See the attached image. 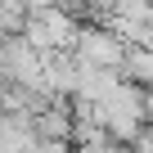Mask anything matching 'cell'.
<instances>
[{
  "label": "cell",
  "mask_w": 153,
  "mask_h": 153,
  "mask_svg": "<svg viewBox=\"0 0 153 153\" xmlns=\"http://www.w3.org/2000/svg\"><path fill=\"white\" fill-rule=\"evenodd\" d=\"M144 95H149L144 86H135V81H117L113 95L95 104V108H99V126H104L113 140L131 144V140L144 131Z\"/></svg>",
  "instance_id": "cell-1"
},
{
  "label": "cell",
  "mask_w": 153,
  "mask_h": 153,
  "mask_svg": "<svg viewBox=\"0 0 153 153\" xmlns=\"http://www.w3.org/2000/svg\"><path fill=\"white\" fill-rule=\"evenodd\" d=\"M5 86H9V81H5V76H0V104H5Z\"/></svg>",
  "instance_id": "cell-7"
},
{
  "label": "cell",
  "mask_w": 153,
  "mask_h": 153,
  "mask_svg": "<svg viewBox=\"0 0 153 153\" xmlns=\"http://www.w3.org/2000/svg\"><path fill=\"white\" fill-rule=\"evenodd\" d=\"M72 54H76V63L122 72V59H126V36H122V32H113L108 23H104V27H99V23H86V27H76Z\"/></svg>",
  "instance_id": "cell-2"
},
{
  "label": "cell",
  "mask_w": 153,
  "mask_h": 153,
  "mask_svg": "<svg viewBox=\"0 0 153 153\" xmlns=\"http://www.w3.org/2000/svg\"><path fill=\"white\" fill-rule=\"evenodd\" d=\"M122 81H135V86L153 90V50H144V45H126V59H122Z\"/></svg>",
  "instance_id": "cell-6"
},
{
  "label": "cell",
  "mask_w": 153,
  "mask_h": 153,
  "mask_svg": "<svg viewBox=\"0 0 153 153\" xmlns=\"http://www.w3.org/2000/svg\"><path fill=\"white\" fill-rule=\"evenodd\" d=\"M41 59H45V90L72 99V95H76V76H81L76 54H72V50H45Z\"/></svg>",
  "instance_id": "cell-4"
},
{
  "label": "cell",
  "mask_w": 153,
  "mask_h": 153,
  "mask_svg": "<svg viewBox=\"0 0 153 153\" xmlns=\"http://www.w3.org/2000/svg\"><path fill=\"white\" fill-rule=\"evenodd\" d=\"M32 117L36 113H0V153H23L27 149V140L36 135Z\"/></svg>",
  "instance_id": "cell-5"
},
{
  "label": "cell",
  "mask_w": 153,
  "mask_h": 153,
  "mask_svg": "<svg viewBox=\"0 0 153 153\" xmlns=\"http://www.w3.org/2000/svg\"><path fill=\"white\" fill-rule=\"evenodd\" d=\"M23 36H27L41 54H45V50H72V41H76V18L63 14V9H54V5H45V9L27 14Z\"/></svg>",
  "instance_id": "cell-3"
}]
</instances>
